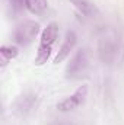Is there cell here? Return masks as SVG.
<instances>
[{
	"label": "cell",
	"instance_id": "cell-1",
	"mask_svg": "<svg viewBox=\"0 0 124 125\" xmlns=\"http://www.w3.org/2000/svg\"><path fill=\"white\" fill-rule=\"evenodd\" d=\"M99 58L105 64H117L124 60V32L107 29L98 42Z\"/></svg>",
	"mask_w": 124,
	"mask_h": 125
},
{
	"label": "cell",
	"instance_id": "cell-2",
	"mask_svg": "<svg viewBox=\"0 0 124 125\" xmlns=\"http://www.w3.org/2000/svg\"><path fill=\"white\" fill-rule=\"evenodd\" d=\"M89 67V57L86 50H77L73 57L70 58V61L66 65V77L67 79H80L82 76H85L86 70Z\"/></svg>",
	"mask_w": 124,
	"mask_h": 125
},
{
	"label": "cell",
	"instance_id": "cell-3",
	"mask_svg": "<svg viewBox=\"0 0 124 125\" xmlns=\"http://www.w3.org/2000/svg\"><path fill=\"white\" fill-rule=\"evenodd\" d=\"M38 33H39V23L35 21H25L15 29L13 39L19 45H28L37 38Z\"/></svg>",
	"mask_w": 124,
	"mask_h": 125
},
{
	"label": "cell",
	"instance_id": "cell-4",
	"mask_svg": "<svg viewBox=\"0 0 124 125\" xmlns=\"http://www.w3.org/2000/svg\"><path fill=\"white\" fill-rule=\"evenodd\" d=\"M86 96H88V86L83 84V86H80L74 93H72L70 96L64 97L62 102H59V103H57V109L62 111V112L74 111V109H77V108L85 102Z\"/></svg>",
	"mask_w": 124,
	"mask_h": 125
},
{
	"label": "cell",
	"instance_id": "cell-5",
	"mask_svg": "<svg viewBox=\"0 0 124 125\" xmlns=\"http://www.w3.org/2000/svg\"><path fill=\"white\" fill-rule=\"evenodd\" d=\"M76 41H77V36H76V33L73 31H69L66 33V38L63 41V44H62V47H60V50H59V52H57V55H56V58H54L56 64L62 62L63 60H66L70 55V52L73 51V48L76 45Z\"/></svg>",
	"mask_w": 124,
	"mask_h": 125
},
{
	"label": "cell",
	"instance_id": "cell-6",
	"mask_svg": "<svg viewBox=\"0 0 124 125\" xmlns=\"http://www.w3.org/2000/svg\"><path fill=\"white\" fill-rule=\"evenodd\" d=\"M37 94L34 93H25L24 96H21L16 102H15V111L19 115H26L31 111L35 109L37 106Z\"/></svg>",
	"mask_w": 124,
	"mask_h": 125
},
{
	"label": "cell",
	"instance_id": "cell-7",
	"mask_svg": "<svg viewBox=\"0 0 124 125\" xmlns=\"http://www.w3.org/2000/svg\"><path fill=\"white\" fill-rule=\"evenodd\" d=\"M59 35V26L56 22H51L50 25H47V28L41 32V39H39V45L44 47H53L56 39Z\"/></svg>",
	"mask_w": 124,
	"mask_h": 125
},
{
	"label": "cell",
	"instance_id": "cell-8",
	"mask_svg": "<svg viewBox=\"0 0 124 125\" xmlns=\"http://www.w3.org/2000/svg\"><path fill=\"white\" fill-rule=\"evenodd\" d=\"M82 15L88 16V18H92V16H96L99 13L98 7L93 4V1L91 0H69Z\"/></svg>",
	"mask_w": 124,
	"mask_h": 125
},
{
	"label": "cell",
	"instance_id": "cell-9",
	"mask_svg": "<svg viewBox=\"0 0 124 125\" xmlns=\"http://www.w3.org/2000/svg\"><path fill=\"white\" fill-rule=\"evenodd\" d=\"M18 54H19V51H18L16 47H13V45H3L0 48V62H1V67H6V64L10 60L16 58Z\"/></svg>",
	"mask_w": 124,
	"mask_h": 125
},
{
	"label": "cell",
	"instance_id": "cell-10",
	"mask_svg": "<svg viewBox=\"0 0 124 125\" xmlns=\"http://www.w3.org/2000/svg\"><path fill=\"white\" fill-rule=\"evenodd\" d=\"M25 7L34 15H42L48 9L47 0H25Z\"/></svg>",
	"mask_w": 124,
	"mask_h": 125
},
{
	"label": "cell",
	"instance_id": "cell-11",
	"mask_svg": "<svg viewBox=\"0 0 124 125\" xmlns=\"http://www.w3.org/2000/svg\"><path fill=\"white\" fill-rule=\"evenodd\" d=\"M51 51H53V47L39 45V47H38L37 57H35V64H37V65H44L45 62L48 61V58H50V55H51Z\"/></svg>",
	"mask_w": 124,
	"mask_h": 125
},
{
	"label": "cell",
	"instance_id": "cell-12",
	"mask_svg": "<svg viewBox=\"0 0 124 125\" xmlns=\"http://www.w3.org/2000/svg\"><path fill=\"white\" fill-rule=\"evenodd\" d=\"M9 1H10V6L15 12H19L25 6V0H9Z\"/></svg>",
	"mask_w": 124,
	"mask_h": 125
}]
</instances>
